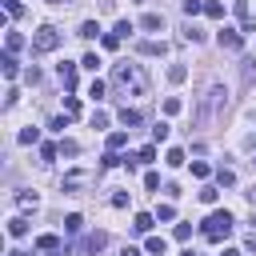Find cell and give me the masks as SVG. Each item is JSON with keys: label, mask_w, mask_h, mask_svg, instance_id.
<instances>
[{"label": "cell", "mask_w": 256, "mask_h": 256, "mask_svg": "<svg viewBox=\"0 0 256 256\" xmlns=\"http://www.w3.org/2000/svg\"><path fill=\"white\" fill-rule=\"evenodd\" d=\"M192 236V224H176V240H188Z\"/></svg>", "instance_id": "ee69618b"}, {"label": "cell", "mask_w": 256, "mask_h": 256, "mask_svg": "<svg viewBox=\"0 0 256 256\" xmlns=\"http://www.w3.org/2000/svg\"><path fill=\"white\" fill-rule=\"evenodd\" d=\"M248 204H252V208H256V184H252V188H248Z\"/></svg>", "instance_id": "c3c4849f"}, {"label": "cell", "mask_w": 256, "mask_h": 256, "mask_svg": "<svg viewBox=\"0 0 256 256\" xmlns=\"http://www.w3.org/2000/svg\"><path fill=\"white\" fill-rule=\"evenodd\" d=\"M152 220H156L152 212H136V220H132V232H148V228H152Z\"/></svg>", "instance_id": "8fae6325"}, {"label": "cell", "mask_w": 256, "mask_h": 256, "mask_svg": "<svg viewBox=\"0 0 256 256\" xmlns=\"http://www.w3.org/2000/svg\"><path fill=\"white\" fill-rule=\"evenodd\" d=\"M92 128H108V112L96 108V112H92Z\"/></svg>", "instance_id": "4dcf8cb0"}, {"label": "cell", "mask_w": 256, "mask_h": 256, "mask_svg": "<svg viewBox=\"0 0 256 256\" xmlns=\"http://www.w3.org/2000/svg\"><path fill=\"white\" fill-rule=\"evenodd\" d=\"M216 44H220V48H228V52H236V48L244 44V36H240L236 28H220V36H216Z\"/></svg>", "instance_id": "277c9868"}, {"label": "cell", "mask_w": 256, "mask_h": 256, "mask_svg": "<svg viewBox=\"0 0 256 256\" xmlns=\"http://www.w3.org/2000/svg\"><path fill=\"white\" fill-rule=\"evenodd\" d=\"M16 204H20V208H24V212H36V196H28V192H24V196H20V200H16Z\"/></svg>", "instance_id": "836d02e7"}, {"label": "cell", "mask_w": 256, "mask_h": 256, "mask_svg": "<svg viewBox=\"0 0 256 256\" xmlns=\"http://www.w3.org/2000/svg\"><path fill=\"white\" fill-rule=\"evenodd\" d=\"M124 140H128V132H112V136H108V148L116 152V148H124Z\"/></svg>", "instance_id": "4316f807"}, {"label": "cell", "mask_w": 256, "mask_h": 256, "mask_svg": "<svg viewBox=\"0 0 256 256\" xmlns=\"http://www.w3.org/2000/svg\"><path fill=\"white\" fill-rule=\"evenodd\" d=\"M112 208H128V192H112Z\"/></svg>", "instance_id": "74e56055"}, {"label": "cell", "mask_w": 256, "mask_h": 256, "mask_svg": "<svg viewBox=\"0 0 256 256\" xmlns=\"http://www.w3.org/2000/svg\"><path fill=\"white\" fill-rule=\"evenodd\" d=\"M144 188H148V192H156V188H160V176H156V172H148V176H144Z\"/></svg>", "instance_id": "8d00e7d4"}, {"label": "cell", "mask_w": 256, "mask_h": 256, "mask_svg": "<svg viewBox=\"0 0 256 256\" xmlns=\"http://www.w3.org/2000/svg\"><path fill=\"white\" fill-rule=\"evenodd\" d=\"M4 8H8V16H20V12H24V4H20V0H4Z\"/></svg>", "instance_id": "ab89813d"}, {"label": "cell", "mask_w": 256, "mask_h": 256, "mask_svg": "<svg viewBox=\"0 0 256 256\" xmlns=\"http://www.w3.org/2000/svg\"><path fill=\"white\" fill-rule=\"evenodd\" d=\"M216 180H220V188H232V184H236V172H232V168H220Z\"/></svg>", "instance_id": "44dd1931"}, {"label": "cell", "mask_w": 256, "mask_h": 256, "mask_svg": "<svg viewBox=\"0 0 256 256\" xmlns=\"http://www.w3.org/2000/svg\"><path fill=\"white\" fill-rule=\"evenodd\" d=\"M140 52H144V56H164V52H168V44H164V40H144V44H140Z\"/></svg>", "instance_id": "8992f818"}, {"label": "cell", "mask_w": 256, "mask_h": 256, "mask_svg": "<svg viewBox=\"0 0 256 256\" xmlns=\"http://www.w3.org/2000/svg\"><path fill=\"white\" fill-rule=\"evenodd\" d=\"M104 244H108V236H104V232H92V236H88V240H84V248H88V252H92V256H96V252H100V248H104Z\"/></svg>", "instance_id": "4fadbf2b"}, {"label": "cell", "mask_w": 256, "mask_h": 256, "mask_svg": "<svg viewBox=\"0 0 256 256\" xmlns=\"http://www.w3.org/2000/svg\"><path fill=\"white\" fill-rule=\"evenodd\" d=\"M180 108H184V104H180V100H176V96H168V100H164V116H176V112H180Z\"/></svg>", "instance_id": "d4e9b609"}, {"label": "cell", "mask_w": 256, "mask_h": 256, "mask_svg": "<svg viewBox=\"0 0 256 256\" xmlns=\"http://www.w3.org/2000/svg\"><path fill=\"white\" fill-rule=\"evenodd\" d=\"M172 216H176L172 204H160V208H156V220H172Z\"/></svg>", "instance_id": "e575fe53"}, {"label": "cell", "mask_w": 256, "mask_h": 256, "mask_svg": "<svg viewBox=\"0 0 256 256\" xmlns=\"http://www.w3.org/2000/svg\"><path fill=\"white\" fill-rule=\"evenodd\" d=\"M60 84H64L68 92L76 88V64H60Z\"/></svg>", "instance_id": "ba28073f"}, {"label": "cell", "mask_w": 256, "mask_h": 256, "mask_svg": "<svg viewBox=\"0 0 256 256\" xmlns=\"http://www.w3.org/2000/svg\"><path fill=\"white\" fill-rule=\"evenodd\" d=\"M168 80H172V84H184V80H188V68H184V64H172V68H168Z\"/></svg>", "instance_id": "ac0fdd59"}, {"label": "cell", "mask_w": 256, "mask_h": 256, "mask_svg": "<svg viewBox=\"0 0 256 256\" xmlns=\"http://www.w3.org/2000/svg\"><path fill=\"white\" fill-rule=\"evenodd\" d=\"M24 232H28V220H20V216H12V220H8V236H16V240H20Z\"/></svg>", "instance_id": "5bb4252c"}, {"label": "cell", "mask_w": 256, "mask_h": 256, "mask_svg": "<svg viewBox=\"0 0 256 256\" xmlns=\"http://www.w3.org/2000/svg\"><path fill=\"white\" fill-rule=\"evenodd\" d=\"M76 152H80L76 140H60V156H76Z\"/></svg>", "instance_id": "83f0119b"}, {"label": "cell", "mask_w": 256, "mask_h": 256, "mask_svg": "<svg viewBox=\"0 0 256 256\" xmlns=\"http://www.w3.org/2000/svg\"><path fill=\"white\" fill-rule=\"evenodd\" d=\"M152 140H156V144H160V140H168V124H164V120L152 128Z\"/></svg>", "instance_id": "1f68e13d"}, {"label": "cell", "mask_w": 256, "mask_h": 256, "mask_svg": "<svg viewBox=\"0 0 256 256\" xmlns=\"http://www.w3.org/2000/svg\"><path fill=\"white\" fill-rule=\"evenodd\" d=\"M100 164H104V168H116V164H120V156H116V152H112V148H108V152H104V156H100Z\"/></svg>", "instance_id": "d6a6232c"}, {"label": "cell", "mask_w": 256, "mask_h": 256, "mask_svg": "<svg viewBox=\"0 0 256 256\" xmlns=\"http://www.w3.org/2000/svg\"><path fill=\"white\" fill-rule=\"evenodd\" d=\"M4 48H8V52H20V48H24V36H20V32H8V36H4Z\"/></svg>", "instance_id": "e0dca14e"}, {"label": "cell", "mask_w": 256, "mask_h": 256, "mask_svg": "<svg viewBox=\"0 0 256 256\" xmlns=\"http://www.w3.org/2000/svg\"><path fill=\"white\" fill-rule=\"evenodd\" d=\"M8 256H24V252H8Z\"/></svg>", "instance_id": "681fc988"}, {"label": "cell", "mask_w": 256, "mask_h": 256, "mask_svg": "<svg viewBox=\"0 0 256 256\" xmlns=\"http://www.w3.org/2000/svg\"><path fill=\"white\" fill-rule=\"evenodd\" d=\"M208 172H212V168H208L204 160H196V164H192V176H196V180H208Z\"/></svg>", "instance_id": "f1b7e54d"}, {"label": "cell", "mask_w": 256, "mask_h": 256, "mask_svg": "<svg viewBox=\"0 0 256 256\" xmlns=\"http://www.w3.org/2000/svg\"><path fill=\"white\" fill-rule=\"evenodd\" d=\"M64 112L76 116V112H80V100H76V96H64Z\"/></svg>", "instance_id": "f546056e"}, {"label": "cell", "mask_w": 256, "mask_h": 256, "mask_svg": "<svg viewBox=\"0 0 256 256\" xmlns=\"http://www.w3.org/2000/svg\"><path fill=\"white\" fill-rule=\"evenodd\" d=\"M56 152H60L56 144H44V148H40V156H44V160H56Z\"/></svg>", "instance_id": "7bdbcfd3"}, {"label": "cell", "mask_w": 256, "mask_h": 256, "mask_svg": "<svg viewBox=\"0 0 256 256\" xmlns=\"http://www.w3.org/2000/svg\"><path fill=\"white\" fill-rule=\"evenodd\" d=\"M80 36H84V40L100 36V24H96V20H84V24H80Z\"/></svg>", "instance_id": "ffe728a7"}, {"label": "cell", "mask_w": 256, "mask_h": 256, "mask_svg": "<svg viewBox=\"0 0 256 256\" xmlns=\"http://www.w3.org/2000/svg\"><path fill=\"white\" fill-rule=\"evenodd\" d=\"M184 12H188V16H196V12H204V4H200V0H184Z\"/></svg>", "instance_id": "f35d334b"}, {"label": "cell", "mask_w": 256, "mask_h": 256, "mask_svg": "<svg viewBox=\"0 0 256 256\" xmlns=\"http://www.w3.org/2000/svg\"><path fill=\"white\" fill-rule=\"evenodd\" d=\"M84 180H88V172H80V168H76V172H68V176H64V192H72V188H80Z\"/></svg>", "instance_id": "30bf717a"}, {"label": "cell", "mask_w": 256, "mask_h": 256, "mask_svg": "<svg viewBox=\"0 0 256 256\" xmlns=\"http://www.w3.org/2000/svg\"><path fill=\"white\" fill-rule=\"evenodd\" d=\"M152 160H156V148H152V144H144V148H140L136 156H124L128 172H132V168H140V164H152Z\"/></svg>", "instance_id": "5b68a950"}, {"label": "cell", "mask_w": 256, "mask_h": 256, "mask_svg": "<svg viewBox=\"0 0 256 256\" xmlns=\"http://www.w3.org/2000/svg\"><path fill=\"white\" fill-rule=\"evenodd\" d=\"M232 228H236L232 212H228V208H220V212H212V216L200 224V236H204V240H228V236H232Z\"/></svg>", "instance_id": "7a4b0ae2"}, {"label": "cell", "mask_w": 256, "mask_h": 256, "mask_svg": "<svg viewBox=\"0 0 256 256\" xmlns=\"http://www.w3.org/2000/svg\"><path fill=\"white\" fill-rule=\"evenodd\" d=\"M64 228H68V236H76V232H80V228H84V220H80V216H76V212H72V216H68V220H64Z\"/></svg>", "instance_id": "cb8c5ba5"}, {"label": "cell", "mask_w": 256, "mask_h": 256, "mask_svg": "<svg viewBox=\"0 0 256 256\" xmlns=\"http://www.w3.org/2000/svg\"><path fill=\"white\" fill-rule=\"evenodd\" d=\"M120 124H124V128H136V124H140V112L124 104V108H120Z\"/></svg>", "instance_id": "9c48e42d"}, {"label": "cell", "mask_w": 256, "mask_h": 256, "mask_svg": "<svg viewBox=\"0 0 256 256\" xmlns=\"http://www.w3.org/2000/svg\"><path fill=\"white\" fill-rule=\"evenodd\" d=\"M36 248H40V252H56V248H60V236H52V232H44V236L36 240Z\"/></svg>", "instance_id": "7c38bea8"}, {"label": "cell", "mask_w": 256, "mask_h": 256, "mask_svg": "<svg viewBox=\"0 0 256 256\" xmlns=\"http://www.w3.org/2000/svg\"><path fill=\"white\" fill-rule=\"evenodd\" d=\"M164 164H172V168H180V164H184V152H180V148H168V156H164Z\"/></svg>", "instance_id": "7402d4cb"}, {"label": "cell", "mask_w": 256, "mask_h": 256, "mask_svg": "<svg viewBox=\"0 0 256 256\" xmlns=\"http://www.w3.org/2000/svg\"><path fill=\"white\" fill-rule=\"evenodd\" d=\"M112 88L120 96H144L148 92V80H144L140 64H116L112 68Z\"/></svg>", "instance_id": "6da1fadb"}, {"label": "cell", "mask_w": 256, "mask_h": 256, "mask_svg": "<svg viewBox=\"0 0 256 256\" xmlns=\"http://www.w3.org/2000/svg\"><path fill=\"white\" fill-rule=\"evenodd\" d=\"M236 16H240V20H244V28H248V4H244V0H236Z\"/></svg>", "instance_id": "60d3db41"}, {"label": "cell", "mask_w": 256, "mask_h": 256, "mask_svg": "<svg viewBox=\"0 0 256 256\" xmlns=\"http://www.w3.org/2000/svg\"><path fill=\"white\" fill-rule=\"evenodd\" d=\"M60 40H64V36H60L52 24H44V28H36V32H32V48H36V52H56V48H60Z\"/></svg>", "instance_id": "3957f363"}, {"label": "cell", "mask_w": 256, "mask_h": 256, "mask_svg": "<svg viewBox=\"0 0 256 256\" xmlns=\"http://www.w3.org/2000/svg\"><path fill=\"white\" fill-rule=\"evenodd\" d=\"M244 248H248V252H256V232H252V236H244Z\"/></svg>", "instance_id": "f6af8a7d"}, {"label": "cell", "mask_w": 256, "mask_h": 256, "mask_svg": "<svg viewBox=\"0 0 256 256\" xmlns=\"http://www.w3.org/2000/svg\"><path fill=\"white\" fill-rule=\"evenodd\" d=\"M80 64H84V68H92V72H96V68H100V60H96V52H88V56H84V60H80Z\"/></svg>", "instance_id": "b9f144b4"}, {"label": "cell", "mask_w": 256, "mask_h": 256, "mask_svg": "<svg viewBox=\"0 0 256 256\" xmlns=\"http://www.w3.org/2000/svg\"><path fill=\"white\" fill-rule=\"evenodd\" d=\"M120 256H140V248H132V244H124V248H120Z\"/></svg>", "instance_id": "bcb514c9"}, {"label": "cell", "mask_w": 256, "mask_h": 256, "mask_svg": "<svg viewBox=\"0 0 256 256\" xmlns=\"http://www.w3.org/2000/svg\"><path fill=\"white\" fill-rule=\"evenodd\" d=\"M184 256H196V252H184Z\"/></svg>", "instance_id": "f907efd6"}, {"label": "cell", "mask_w": 256, "mask_h": 256, "mask_svg": "<svg viewBox=\"0 0 256 256\" xmlns=\"http://www.w3.org/2000/svg\"><path fill=\"white\" fill-rule=\"evenodd\" d=\"M88 96H92V100H100V96H104V80H92V88H88Z\"/></svg>", "instance_id": "d590c367"}, {"label": "cell", "mask_w": 256, "mask_h": 256, "mask_svg": "<svg viewBox=\"0 0 256 256\" xmlns=\"http://www.w3.org/2000/svg\"><path fill=\"white\" fill-rule=\"evenodd\" d=\"M216 196H220V192H216L212 184H204V188H200V204H216Z\"/></svg>", "instance_id": "603a6c76"}, {"label": "cell", "mask_w": 256, "mask_h": 256, "mask_svg": "<svg viewBox=\"0 0 256 256\" xmlns=\"http://www.w3.org/2000/svg\"><path fill=\"white\" fill-rule=\"evenodd\" d=\"M140 24H144L148 32H156V28H164V16H156V12H148V16L140 20Z\"/></svg>", "instance_id": "d6986e66"}, {"label": "cell", "mask_w": 256, "mask_h": 256, "mask_svg": "<svg viewBox=\"0 0 256 256\" xmlns=\"http://www.w3.org/2000/svg\"><path fill=\"white\" fill-rule=\"evenodd\" d=\"M220 256H244V252H240V248H224Z\"/></svg>", "instance_id": "7dc6e473"}, {"label": "cell", "mask_w": 256, "mask_h": 256, "mask_svg": "<svg viewBox=\"0 0 256 256\" xmlns=\"http://www.w3.org/2000/svg\"><path fill=\"white\" fill-rule=\"evenodd\" d=\"M204 16H212V20H224V4H220V0H208V4H204Z\"/></svg>", "instance_id": "2e32d148"}, {"label": "cell", "mask_w": 256, "mask_h": 256, "mask_svg": "<svg viewBox=\"0 0 256 256\" xmlns=\"http://www.w3.org/2000/svg\"><path fill=\"white\" fill-rule=\"evenodd\" d=\"M36 140H40V128H24L20 132V144H36Z\"/></svg>", "instance_id": "484cf974"}, {"label": "cell", "mask_w": 256, "mask_h": 256, "mask_svg": "<svg viewBox=\"0 0 256 256\" xmlns=\"http://www.w3.org/2000/svg\"><path fill=\"white\" fill-rule=\"evenodd\" d=\"M0 68H4V76L12 80V76L20 72V64H16V52H4V56H0Z\"/></svg>", "instance_id": "52a82bcc"}, {"label": "cell", "mask_w": 256, "mask_h": 256, "mask_svg": "<svg viewBox=\"0 0 256 256\" xmlns=\"http://www.w3.org/2000/svg\"><path fill=\"white\" fill-rule=\"evenodd\" d=\"M144 248H148L152 256H164V252H168V244H164V236H148V244H144Z\"/></svg>", "instance_id": "9a60e30c"}]
</instances>
